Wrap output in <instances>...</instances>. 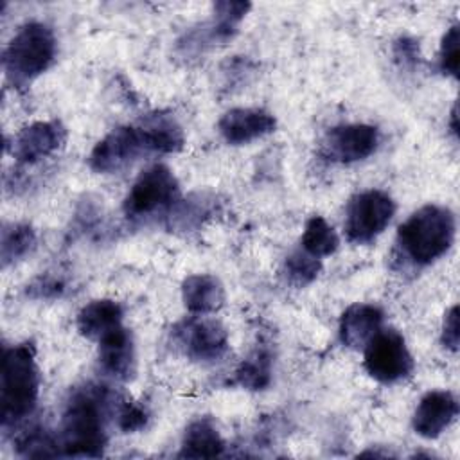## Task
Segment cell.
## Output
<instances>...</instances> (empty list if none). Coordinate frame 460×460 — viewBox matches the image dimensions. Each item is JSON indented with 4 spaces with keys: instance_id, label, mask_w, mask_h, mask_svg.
Instances as JSON below:
<instances>
[{
    "instance_id": "cell-7",
    "label": "cell",
    "mask_w": 460,
    "mask_h": 460,
    "mask_svg": "<svg viewBox=\"0 0 460 460\" xmlns=\"http://www.w3.org/2000/svg\"><path fill=\"white\" fill-rule=\"evenodd\" d=\"M363 349L365 370L379 383H397L413 370L411 352L395 329H379Z\"/></svg>"
},
{
    "instance_id": "cell-11",
    "label": "cell",
    "mask_w": 460,
    "mask_h": 460,
    "mask_svg": "<svg viewBox=\"0 0 460 460\" xmlns=\"http://www.w3.org/2000/svg\"><path fill=\"white\" fill-rule=\"evenodd\" d=\"M66 140V129L59 120H38L13 138L11 155L22 164H38L54 155Z\"/></svg>"
},
{
    "instance_id": "cell-15",
    "label": "cell",
    "mask_w": 460,
    "mask_h": 460,
    "mask_svg": "<svg viewBox=\"0 0 460 460\" xmlns=\"http://www.w3.org/2000/svg\"><path fill=\"white\" fill-rule=\"evenodd\" d=\"M383 311L374 304H352L340 318V340L349 349H363L381 329Z\"/></svg>"
},
{
    "instance_id": "cell-17",
    "label": "cell",
    "mask_w": 460,
    "mask_h": 460,
    "mask_svg": "<svg viewBox=\"0 0 460 460\" xmlns=\"http://www.w3.org/2000/svg\"><path fill=\"white\" fill-rule=\"evenodd\" d=\"M225 449V440L208 417L192 420L183 433L178 456L181 458H214Z\"/></svg>"
},
{
    "instance_id": "cell-3",
    "label": "cell",
    "mask_w": 460,
    "mask_h": 460,
    "mask_svg": "<svg viewBox=\"0 0 460 460\" xmlns=\"http://www.w3.org/2000/svg\"><path fill=\"white\" fill-rule=\"evenodd\" d=\"M455 228V216L449 208L428 203L399 226L397 248L413 266H428L451 248Z\"/></svg>"
},
{
    "instance_id": "cell-22",
    "label": "cell",
    "mask_w": 460,
    "mask_h": 460,
    "mask_svg": "<svg viewBox=\"0 0 460 460\" xmlns=\"http://www.w3.org/2000/svg\"><path fill=\"white\" fill-rule=\"evenodd\" d=\"M212 205H214V199L207 198L205 192H196V194H190L187 199L176 201L169 208V216H167L169 228L183 230V232L198 228L207 217H210Z\"/></svg>"
},
{
    "instance_id": "cell-23",
    "label": "cell",
    "mask_w": 460,
    "mask_h": 460,
    "mask_svg": "<svg viewBox=\"0 0 460 460\" xmlns=\"http://www.w3.org/2000/svg\"><path fill=\"white\" fill-rule=\"evenodd\" d=\"M273 359L270 350L255 349L252 350L235 370V383L246 390H264L271 383Z\"/></svg>"
},
{
    "instance_id": "cell-29",
    "label": "cell",
    "mask_w": 460,
    "mask_h": 460,
    "mask_svg": "<svg viewBox=\"0 0 460 460\" xmlns=\"http://www.w3.org/2000/svg\"><path fill=\"white\" fill-rule=\"evenodd\" d=\"M27 293L34 298H54L59 296L65 289V280L56 275H45L36 279L31 286H27Z\"/></svg>"
},
{
    "instance_id": "cell-19",
    "label": "cell",
    "mask_w": 460,
    "mask_h": 460,
    "mask_svg": "<svg viewBox=\"0 0 460 460\" xmlns=\"http://www.w3.org/2000/svg\"><path fill=\"white\" fill-rule=\"evenodd\" d=\"M122 307L111 298L86 304L77 314V331L88 340H101L106 332L122 325Z\"/></svg>"
},
{
    "instance_id": "cell-31",
    "label": "cell",
    "mask_w": 460,
    "mask_h": 460,
    "mask_svg": "<svg viewBox=\"0 0 460 460\" xmlns=\"http://www.w3.org/2000/svg\"><path fill=\"white\" fill-rule=\"evenodd\" d=\"M442 345L451 350L456 352L458 350V341H460V332H458V305H453L444 318L442 323Z\"/></svg>"
},
{
    "instance_id": "cell-18",
    "label": "cell",
    "mask_w": 460,
    "mask_h": 460,
    "mask_svg": "<svg viewBox=\"0 0 460 460\" xmlns=\"http://www.w3.org/2000/svg\"><path fill=\"white\" fill-rule=\"evenodd\" d=\"M138 124L144 131V137L151 153L169 155L183 149L185 135L181 126L172 115L153 113L144 117Z\"/></svg>"
},
{
    "instance_id": "cell-2",
    "label": "cell",
    "mask_w": 460,
    "mask_h": 460,
    "mask_svg": "<svg viewBox=\"0 0 460 460\" xmlns=\"http://www.w3.org/2000/svg\"><path fill=\"white\" fill-rule=\"evenodd\" d=\"M40 395V368L36 349L31 341H22L4 349L2 359V428L16 426L29 417Z\"/></svg>"
},
{
    "instance_id": "cell-25",
    "label": "cell",
    "mask_w": 460,
    "mask_h": 460,
    "mask_svg": "<svg viewBox=\"0 0 460 460\" xmlns=\"http://www.w3.org/2000/svg\"><path fill=\"white\" fill-rule=\"evenodd\" d=\"M322 270V259L309 255L305 250L298 248L286 257L284 275L295 288H304L311 284Z\"/></svg>"
},
{
    "instance_id": "cell-30",
    "label": "cell",
    "mask_w": 460,
    "mask_h": 460,
    "mask_svg": "<svg viewBox=\"0 0 460 460\" xmlns=\"http://www.w3.org/2000/svg\"><path fill=\"white\" fill-rule=\"evenodd\" d=\"M394 56H395V61L401 66L413 68L419 63V58H420L419 41H415L411 38H399L394 43Z\"/></svg>"
},
{
    "instance_id": "cell-12",
    "label": "cell",
    "mask_w": 460,
    "mask_h": 460,
    "mask_svg": "<svg viewBox=\"0 0 460 460\" xmlns=\"http://www.w3.org/2000/svg\"><path fill=\"white\" fill-rule=\"evenodd\" d=\"M101 370L115 381H129L137 372V354L131 332L119 325L99 340L97 352Z\"/></svg>"
},
{
    "instance_id": "cell-9",
    "label": "cell",
    "mask_w": 460,
    "mask_h": 460,
    "mask_svg": "<svg viewBox=\"0 0 460 460\" xmlns=\"http://www.w3.org/2000/svg\"><path fill=\"white\" fill-rule=\"evenodd\" d=\"M151 153L140 124H128L111 129L101 138L88 156V165L95 172L110 174L124 169L140 155Z\"/></svg>"
},
{
    "instance_id": "cell-24",
    "label": "cell",
    "mask_w": 460,
    "mask_h": 460,
    "mask_svg": "<svg viewBox=\"0 0 460 460\" xmlns=\"http://www.w3.org/2000/svg\"><path fill=\"white\" fill-rule=\"evenodd\" d=\"M300 248L305 250L313 257H327L332 255L338 250L340 237L336 230L322 217V216H313L307 219L300 241Z\"/></svg>"
},
{
    "instance_id": "cell-21",
    "label": "cell",
    "mask_w": 460,
    "mask_h": 460,
    "mask_svg": "<svg viewBox=\"0 0 460 460\" xmlns=\"http://www.w3.org/2000/svg\"><path fill=\"white\" fill-rule=\"evenodd\" d=\"M248 2H216L214 4V20L207 25L201 34L205 36V43H223L230 40L241 23V20L250 11Z\"/></svg>"
},
{
    "instance_id": "cell-32",
    "label": "cell",
    "mask_w": 460,
    "mask_h": 460,
    "mask_svg": "<svg viewBox=\"0 0 460 460\" xmlns=\"http://www.w3.org/2000/svg\"><path fill=\"white\" fill-rule=\"evenodd\" d=\"M451 131L453 135H458V124H456V104L451 110Z\"/></svg>"
},
{
    "instance_id": "cell-20",
    "label": "cell",
    "mask_w": 460,
    "mask_h": 460,
    "mask_svg": "<svg viewBox=\"0 0 460 460\" xmlns=\"http://www.w3.org/2000/svg\"><path fill=\"white\" fill-rule=\"evenodd\" d=\"M38 237L31 225L27 223H5L2 226L0 237V259L2 268L23 261L36 248Z\"/></svg>"
},
{
    "instance_id": "cell-10",
    "label": "cell",
    "mask_w": 460,
    "mask_h": 460,
    "mask_svg": "<svg viewBox=\"0 0 460 460\" xmlns=\"http://www.w3.org/2000/svg\"><path fill=\"white\" fill-rule=\"evenodd\" d=\"M379 144V131L370 124H341L327 131L323 155L340 164H352L370 156Z\"/></svg>"
},
{
    "instance_id": "cell-14",
    "label": "cell",
    "mask_w": 460,
    "mask_h": 460,
    "mask_svg": "<svg viewBox=\"0 0 460 460\" xmlns=\"http://www.w3.org/2000/svg\"><path fill=\"white\" fill-rule=\"evenodd\" d=\"M458 415V401L447 390H431L413 411V429L424 438H437Z\"/></svg>"
},
{
    "instance_id": "cell-27",
    "label": "cell",
    "mask_w": 460,
    "mask_h": 460,
    "mask_svg": "<svg viewBox=\"0 0 460 460\" xmlns=\"http://www.w3.org/2000/svg\"><path fill=\"white\" fill-rule=\"evenodd\" d=\"M458 25H451L440 41V50H438V66L442 74L458 77Z\"/></svg>"
},
{
    "instance_id": "cell-1",
    "label": "cell",
    "mask_w": 460,
    "mask_h": 460,
    "mask_svg": "<svg viewBox=\"0 0 460 460\" xmlns=\"http://www.w3.org/2000/svg\"><path fill=\"white\" fill-rule=\"evenodd\" d=\"M110 394L104 386L77 388L66 401L61 417L59 447L68 456H101L106 446Z\"/></svg>"
},
{
    "instance_id": "cell-26",
    "label": "cell",
    "mask_w": 460,
    "mask_h": 460,
    "mask_svg": "<svg viewBox=\"0 0 460 460\" xmlns=\"http://www.w3.org/2000/svg\"><path fill=\"white\" fill-rule=\"evenodd\" d=\"M18 451L25 456H54L58 455L59 442L41 426L31 428L18 437Z\"/></svg>"
},
{
    "instance_id": "cell-6",
    "label": "cell",
    "mask_w": 460,
    "mask_h": 460,
    "mask_svg": "<svg viewBox=\"0 0 460 460\" xmlns=\"http://www.w3.org/2000/svg\"><path fill=\"white\" fill-rule=\"evenodd\" d=\"M395 214L394 199L379 190L368 189L350 198L345 210V235L350 243L365 244L385 232Z\"/></svg>"
},
{
    "instance_id": "cell-4",
    "label": "cell",
    "mask_w": 460,
    "mask_h": 460,
    "mask_svg": "<svg viewBox=\"0 0 460 460\" xmlns=\"http://www.w3.org/2000/svg\"><path fill=\"white\" fill-rule=\"evenodd\" d=\"M54 31L43 22H27L9 40L2 63L9 83L16 88L29 86L56 58Z\"/></svg>"
},
{
    "instance_id": "cell-13",
    "label": "cell",
    "mask_w": 460,
    "mask_h": 460,
    "mask_svg": "<svg viewBox=\"0 0 460 460\" xmlns=\"http://www.w3.org/2000/svg\"><path fill=\"white\" fill-rule=\"evenodd\" d=\"M275 117L262 108H232L217 122L221 137L232 146H243L275 131Z\"/></svg>"
},
{
    "instance_id": "cell-5",
    "label": "cell",
    "mask_w": 460,
    "mask_h": 460,
    "mask_svg": "<svg viewBox=\"0 0 460 460\" xmlns=\"http://www.w3.org/2000/svg\"><path fill=\"white\" fill-rule=\"evenodd\" d=\"M178 192L180 185L172 171L164 164H155L131 185L124 198V214L129 219H140L171 208L178 201Z\"/></svg>"
},
{
    "instance_id": "cell-28",
    "label": "cell",
    "mask_w": 460,
    "mask_h": 460,
    "mask_svg": "<svg viewBox=\"0 0 460 460\" xmlns=\"http://www.w3.org/2000/svg\"><path fill=\"white\" fill-rule=\"evenodd\" d=\"M147 420H149V413L142 404H138L135 401H124L120 404L117 424L124 433H135V431L146 428Z\"/></svg>"
},
{
    "instance_id": "cell-8",
    "label": "cell",
    "mask_w": 460,
    "mask_h": 460,
    "mask_svg": "<svg viewBox=\"0 0 460 460\" xmlns=\"http://www.w3.org/2000/svg\"><path fill=\"white\" fill-rule=\"evenodd\" d=\"M172 340L189 359L198 363H216L230 349L228 332L221 322L203 314L189 316L176 323Z\"/></svg>"
},
{
    "instance_id": "cell-16",
    "label": "cell",
    "mask_w": 460,
    "mask_h": 460,
    "mask_svg": "<svg viewBox=\"0 0 460 460\" xmlns=\"http://www.w3.org/2000/svg\"><path fill=\"white\" fill-rule=\"evenodd\" d=\"M181 298L192 314H208L223 307L226 295L217 277L208 273H194L183 280Z\"/></svg>"
}]
</instances>
